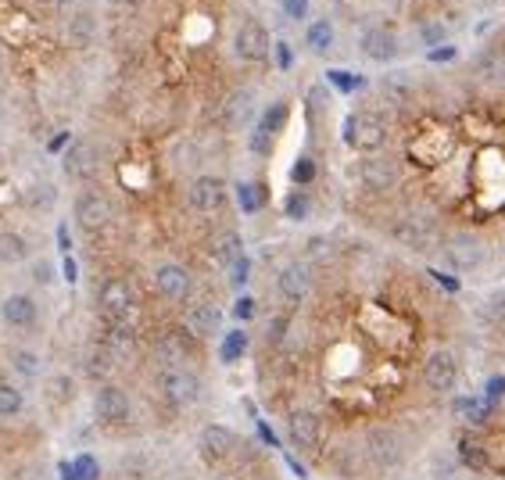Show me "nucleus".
Returning <instances> with one entry per match:
<instances>
[{"instance_id":"c85d7f7f","label":"nucleus","mask_w":505,"mask_h":480,"mask_svg":"<svg viewBox=\"0 0 505 480\" xmlns=\"http://www.w3.org/2000/svg\"><path fill=\"white\" fill-rule=\"evenodd\" d=\"M94 37H97V19L90 12H72V19L65 26V40L72 47H87Z\"/></svg>"},{"instance_id":"f8f14e48","label":"nucleus","mask_w":505,"mask_h":480,"mask_svg":"<svg viewBox=\"0 0 505 480\" xmlns=\"http://www.w3.org/2000/svg\"><path fill=\"white\" fill-rule=\"evenodd\" d=\"M236 444H240V437H236V430L226 426V423H208V426H201V434H197V451H201L208 462L229 459V455L236 451Z\"/></svg>"},{"instance_id":"5701e85b","label":"nucleus","mask_w":505,"mask_h":480,"mask_svg":"<svg viewBox=\"0 0 505 480\" xmlns=\"http://www.w3.org/2000/svg\"><path fill=\"white\" fill-rule=\"evenodd\" d=\"M183 323H186V334L190 337H215L219 334V327H222V312L211 305V302H194V305H186V316H183Z\"/></svg>"},{"instance_id":"20e7f679","label":"nucleus","mask_w":505,"mask_h":480,"mask_svg":"<svg viewBox=\"0 0 505 480\" xmlns=\"http://www.w3.org/2000/svg\"><path fill=\"white\" fill-rule=\"evenodd\" d=\"M441 259L455 273H473V269H480L487 262V248H484V240L473 236V233H451L441 244Z\"/></svg>"},{"instance_id":"ddd939ff","label":"nucleus","mask_w":505,"mask_h":480,"mask_svg":"<svg viewBox=\"0 0 505 480\" xmlns=\"http://www.w3.org/2000/svg\"><path fill=\"white\" fill-rule=\"evenodd\" d=\"M0 323L12 330H37L40 327V305L33 294H8L0 302Z\"/></svg>"},{"instance_id":"9b49d317","label":"nucleus","mask_w":505,"mask_h":480,"mask_svg":"<svg viewBox=\"0 0 505 480\" xmlns=\"http://www.w3.org/2000/svg\"><path fill=\"white\" fill-rule=\"evenodd\" d=\"M355 176H359V183H362L366 190L384 194V190H391V186L398 183V165H394V158H387V154H366V158L355 165Z\"/></svg>"},{"instance_id":"a878e982","label":"nucleus","mask_w":505,"mask_h":480,"mask_svg":"<svg viewBox=\"0 0 505 480\" xmlns=\"http://www.w3.org/2000/svg\"><path fill=\"white\" fill-rule=\"evenodd\" d=\"M29 255L33 248L19 229H0V266H22L29 262Z\"/></svg>"},{"instance_id":"f3484780","label":"nucleus","mask_w":505,"mask_h":480,"mask_svg":"<svg viewBox=\"0 0 505 480\" xmlns=\"http://www.w3.org/2000/svg\"><path fill=\"white\" fill-rule=\"evenodd\" d=\"M97 305H101V312H104L108 319H129V312H133V305H137V294H133V287H129L126 280L112 277V280L101 284Z\"/></svg>"},{"instance_id":"aec40b11","label":"nucleus","mask_w":505,"mask_h":480,"mask_svg":"<svg viewBox=\"0 0 505 480\" xmlns=\"http://www.w3.org/2000/svg\"><path fill=\"white\" fill-rule=\"evenodd\" d=\"M62 172L69 179H90L97 172V151L94 144L87 140H72L65 151H62Z\"/></svg>"},{"instance_id":"f03ea898","label":"nucleus","mask_w":505,"mask_h":480,"mask_svg":"<svg viewBox=\"0 0 505 480\" xmlns=\"http://www.w3.org/2000/svg\"><path fill=\"white\" fill-rule=\"evenodd\" d=\"M366 455L380 466V469H398L405 459H409V441L398 426H369L366 430Z\"/></svg>"},{"instance_id":"6e6552de","label":"nucleus","mask_w":505,"mask_h":480,"mask_svg":"<svg viewBox=\"0 0 505 480\" xmlns=\"http://www.w3.org/2000/svg\"><path fill=\"white\" fill-rule=\"evenodd\" d=\"M287 115H291L287 101H277V104H269V108L259 115L255 129H251V151H255L259 158H269V154H273V140H277V133L284 129Z\"/></svg>"},{"instance_id":"c03bdc74","label":"nucleus","mask_w":505,"mask_h":480,"mask_svg":"<svg viewBox=\"0 0 505 480\" xmlns=\"http://www.w3.org/2000/svg\"><path fill=\"white\" fill-rule=\"evenodd\" d=\"M501 398H505V377H491L487 387H484V401L487 405H498Z\"/></svg>"},{"instance_id":"2f4dec72","label":"nucleus","mask_w":505,"mask_h":480,"mask_svg":"<svg viewBox=\"0 0 505 480\" xmlns=\"http://www.w3.org/2000/svg\"><path fill=\"white\" fill-rule=\"evenodd\" d=\"M233 194H236V208H240L244 215H255V211L266 204V194H262V186H259V183H251V179H240Z\"/></svg>"},{"instance_id":"a18cd8bd","label":"nucleus","mask_w":505,"mask_h":480,"mask_svg":"<svg viewBox=\"0 0 505 480\" xmlns=\"http://www.w3.org/2000/svg\"><path fill=\"white\" fill-rule=\"evenodd\" d=\"M405 83H409L405 76H387V79H384V94H391L394 101H402V97L409 94V87H405Z\"/></svg>"},{"instance_id":"72a5a7b5","label":"nucleus","mask_w":505,"mask_h":480,"mask_svg":"<svg viewBox=\"0 0 505 480\" xmlns=\"http://www.w3.org/2000/svg\"><path fill=\"white\" fill-rule=\"evenodd\" d=\"M244 355H247V334H244V330H229V334L219 341V362L233 366V362H240Z\"/></svg>"},{"instance_id":"7c9ffc66","label":"nucleus","mask_w":505,"mask_h":480,"mask_svg":"<svg viewBox=\"0 0 505 480\" xmlns=\"http://www.w3.org/2000/svg\"><path fill=\"white\" fill-rule=\"evenodd\" d=\"M44 391H47V398H51L54 405H72V401H76V380H72L69 373L47 377V380H44Z\"/></svg>"},{"instance_id":"864d4df0","label":"nucleus","mask_w":505,"mask_h":480,"mask_svg":"<svg viewBox=\"0 0 505 480\" xmlns=\"http://www.w3.org/2000/svg\"><path fill=\"white\" fill-rule=\"evenodd\" d=\"M62 277H65L69 284H76V277H79V269H76V259H72V255H65V259H62Z\"/></svg>"},{"instance_id":"412c9836","label":"nucleus","mask_w":505,"mask_h":480,"mask_svg":"<svg viewBox=\"0 0 505 480\" xmlns=\"http://www.w3.org/2000/svg\"><path fill=\"white\" fill-rule=\"evenodd\" d=\"M137 348V334L129 327V319H108L104 334H101V352L115 362V359H129Z\"/></svg>"},{"instance_id":"4468645a","label":"nucleus","mask_w":505,"mask_h":480,"mask_svg":"<svg viewBox=\"0 0 505 480\" xmlns=\"http://www.w3.org/2000/svg\"><path fill=\"white\" fill-rule=\"evenodd\" d=\"M255 115H259V94L251 87L233 90L222 104V126L226 129H247L251 122H255Z\"/></svg>"},{"instance_id":"5fc2aeb1","label":"nucleus","mask_w":505,"mask_h":480,"mask_svg":"<svg viewBox=\"0 0 505 480\" xmlns=\"http://www.w3.org/2000/svg\"><path fill=\"white\" fill-rule=\"evenodd\" d=\"M430 277H434V280H437V284H441V287H444V291H451V294H455V291H459V280H455V277H444V273H437V269H434V273H430Z\"/></svg>"},{"instance_id":"8fccbe9b","label":"nucleus","mask_w":505,"mask_h":480,"mask_svg":"<svg viewBox=\"0 0 505 480\" xmlns=\"http://www.w3.org/2000/svg\"><path fill=\"white\" fill-rule=\"evenodd\" d=\"M487 309H491L494 319H505V287H498V291L491 294V305H487Z\"/></svg>"},{"instance_id":"09e8293b","label":"nucleus","mask_w":505,"mask_h":480,"mask_svg":"<svg viewBox=\"0 0 505 480\" xmlns=\"http://www.w3.org/2000/svg\"><path fill=\"white\" fill-rule=\"evenodd\" d=\"M273 51H277V69H284V72H287V69L294 65V54H291V47H287V44L280 40V44H277Z\"/></svg>"},{"instance_id":"58836bf2","label":"nucleus","mask_w":505,"mask_h":480,"mask_svg":"<svg viewBox=\"0 0 505 480\" xmlns=\"http://www.w3.org/2000/svg\"><path fill=\"white\" fill-rule=\"evenodd\" d=\"M291 179H294V186H309V183L316 179V161H312L309 154H302V158L291 165Z\"/></svg>"},{"instance_id":"cd10ccee","label":"nucleus","mask_w":505,"mask_h":480,"mask_svg":"<svg viewBox=\"0 0 505 480\" xmlns=\"http://www.w3.org/2000/svg\"><path fill=\"white\" fill-rule=\"evenodd\" d=\"M473 72H476V79H484L487 87H505V54L484 51V54L473 62Z\"/></svg>"},{"instance_id":"4d7b16f0","label":"nucleus","mask_w":505,"mask_h":480,"mask_svg":"<svg viewBox=\"0 0 505 480\" xmlns=\"http://www.w3.org/2000/svg\"><path fill=\"white\" fill-rule=\"evenodd\" d=\"M58 248H62V252L69 255V226H65V222L58 226Z\"/></svg>"},{"instance_id":"423d86ee","label":"nucleus","mask_w":505,"mask_h":480,"mask_svg":"<svg viewBox=\"0 0 505 480\" xmlns=\"http://www.w3.org/2000/svg\"><path fill=\"white\" fill-rule=\"evenodd\" d=\"M72 215H76L79 229L101 233V229L112 226L115 208H112V201H108V194H101V190H83V194L76 197V204H72Z\"/></svg>"},{"instance_id":"7ed1b4c3","label":"nucleus","mask_w":505,"mask_h":480,"mask_svg":"<svg viewBox=\"0 0 505 480\" xmlns=\"http://www.w3.org/2000/svg\"><path fill=\"white\" fill-rule=\"evenodd\" d=\"M344 144L366 154H377L387 144V122L377 112H355L344 119Z\"/></svg>"},{"instance_id":"9d476101","label":"nucleus","mask_w":505,"mask_h":480,"mask_svg":"<svg viewBox=\"0 0 505 480\" xmlns=\"http://www.w3.org/2000/svg\"><path fill=\"white\" fill-rule=\"evenodd\" d=\"M233 51L240 62H266L269 58V29L255 19L240 22V29L233 37Z\"/></svg>"},{"instance_id":"f257e3e1","label":"nucleus","mask_w":505,"mask_h":480,"mask_svg":"<svg viewBox=\"0 0 505 480\" xmlns=\"http://www.w3.org/2000/svg\"><path fill=\"white\" fill-rule=\"evenodd\" d=\"M158 391L172 409H194L204 398V380L190 366H165L158 373Z\"/></svg>"},{"instance_id":"473e14b6","label":"nucleus","mask_w":505,"mask_h":480,"mask_svg":"<svg viewBox=\"0 0 505 480\" xmlns=\"http://www.w3.org/2000/svg\"><path fill=\"white\" fill-rule=\"evenodd\" d=\"M305 44H309V51L327 54V51L334 47V26H330V19H316V22L305 29Z\"/></svg>"},{"instance_id":"de8ad7c7","label":"nucleus","mask_w":505,"mask_h":480,"mask_svg":"<svg viewBox=\"0 0 505 480\" xmlns=\"http://www.w3.org/2000/svg\"><path fill=\"white\" fill-rule=\"evenodd\" d=\"M33 277H37V284H44V287H51V284L58 280V273H54L51 262H37V266H33Z\"/></svg>"},{"instance_id":"e433bc0d","label":"nucleus","mask_w":505,"mask_h":480,"mask_svg":"<svg viewBox=\"0 0 505 480\" xmlns=\"http://www.w3.org/2000/svg\"><path fill=\"white\" fill-rule=\"evenodd\" d=\"M455 412H459V416H466V419H473V423H480V419H487L491 405H487L484 398H473V394H459V398H455Z\"/></svg>"},{"instance_id":"c9c22d12","label":"nucleus","mask_w":505,"mask_h":480,"mask_svg":"<svg viewBox=\"0 0 505 480\" xmlns=\"http://www.w3.org/2000/svg\"><path fill=\"white\" fill-rule=\"evenodd\" d=\"M309 211H312V201H309V194H305V190H291V194L284 197V215H287L291 222L309 219Z\"/></svg>"},{"instance_id":"79ce46f5","label":"nucleus","mask_w":505,"mask_h":480,"mask_svg":"<svg viewBox=\"0 0 505 480\" xmlns=\"http://www.w3.org/2000/svg\"><path fill=\"white\" fill-rule=\"evenodd\" d=\"M444 37H448V26H444V22H423V26H419V40H423L426 47L444 44Z\"/></svg>"},{"instance_id":"bb28decb","label":"nucleus","mask_w":505,"mask_h":480,"mask_svg":"<svg viewBox=\"0 0 505 480\" xmlns=\"http://www.w3.org/2000/svg\"><path fill=\"white\" fill-rule=\"evenodd\" d=\"M244 255V236L236 229H222L215 240H211V259L219 269H229L236 259Z\"/></svg>"},{"instance_id":"6ab92c4d","label":"nucleus","mask_w":505,"mask_h":480,"mask_svg":"<svg viewBox=\"0 0 505 480\" xmlns=\"http://www.w3.org/2000/svg\"><path fill=\"white\" fill-rule=\"evenodd\" d=\"M359 51H362L369 62L387 65V62L398 58V37H394L387 26H373V29H366V33L359 37Z\"/></svg>"},{"instance_id":"37998d69","label":"nucleus","mask_w":505,"mask_h":480,"mask_svg":"<svg viewBox=\"0 0 505 480\" xmlns=\"http://www.w3.org/2000/svg\"><path fill=\"white\" fill-rule=\"evenodd\" d=\"M309 4H312V0H280V8H284V15H287V19H294V22H302V19H309Z\"/></svg>"},{"instance_id":"dca6fc26","label":"nucleus","mask_w":505,"mask_h":480,"mask_svg":"<svg viewBox=\"0 0 505 480\" xmlns=\"http://www.w3.org/2000/svg\"><path fill=\"white\" fill-rule=\"evenodd\" d=\"M277 294L287 302V305H302L309 294H312V269L305 262H287L280 273H277Z\"/></svg>"},{"instance_id":"0eeeda50","label":"nucleus","mask_w":505,"mask_h":480,"mask_svg":"<svg viewBox=\"0 0 505 480\" xmlns=\"http://www.w3.org/2000/svg\"><path fill=\"white\" fill-rule=\"evenodd\" d=\"M423 380L434 394H451L459 384V359L448 348H434L423 362Z\"/></svg>"},{"instance_id":"6e6d98bb","label":"nucleus","mask_w":505,"mask_h":480,"mask_svg":"<svg viewBox=\"0 0 505 480\" xmlns=\"http://www.w3.org/2000/svg\"><path fill=\"white\" fill-rule=\"evenodd\" d=\"M44 4H47L51 12H69V8L76 4V0H44Z\"/></svg>"},{"instance_id":"1a4fd4ad","label":"nucleus","mask_w":505,"mask_h":480,"mask_svg":"<svg viewBox=\"0 0 505 480\" xmlns=\"http://www.w3.org/2000/svg\"><path fill=\"white\" fill-rule=\"evenodd\" d=\"M287 437H291V444L294 448H302V451H316L319 444H323V419H319V412L316 409H294L291 416H287Z\"/></svg>"},{"instance_id":"3c124183","label":"nucleus","mask_w":505,"mask_h":480,"mask_svg":"<svg viewBox=\"0 0 505 480\" xmlns=\"http://www.w3.org/2000/svg\"><path fill=\"white\" fill-rule=\"evenodd\" d=\"M426 58H430L434 65H441V62H451V58H455V47H448V44H444V47H434Z\"/></svg>"},{"instance_id":"ea45409f","label":"nucleus","mask_w":505,"mask_h":480,"mask_svg":"<svg viewBox=\"0 0 505 480\" xmlns=\"http://www.w3.org/2000/svg\"><path fill=\"white\" fill-rule=\"evenodd\" d=\"M54 201H58V190H54L51 183H40V186H33V190H29V204H33V208L51 211V208H54Z\"/></svg>"},{"instance_id":"4be33fe9","label":"nucleus","mask_w":505,"mask_h":480,"mask_svg":"<svg viewBox=\"0 0 505 480\" xmlns=\"http://www.w3.org/2000/svg\"><path fill=\"white\" fill-rule=\"evenodd\" d=\"M430 233H434V222L426 215H402L391 226V236L398 240V244H405V248H426Z\"/></svg>"},{"instance_id":"a211bd4d","label":"nucleus","mask_w":505,"mask_h":480,"mask_svg":"<svg viewBox=\"0 0 505 480\" xmlns=\"http://www.w3.org/2000/svg\"><path fill=\"white\" fill-rule=\"evenodd\" d=\"M154 291H158L165 302H186L190 291H194V280H190V273H186L183 266L161 262V266L154 269Z\"/></svg>"},{"instance_id":"c756f323","label":"nucleus","mask_w":505,"mask_h":480,"mask_svg":"<svg viewBox=\"0 0 505 480\" xmlns=\"http://www.w3.org/2000/svg\"><path fill=\"white\" fill-rule=\"evenodd\" d=\"M58 473H62V480H97L101 476V462L90 451H79L72 462H62Z\"/></svg>"},{"instance_id":"b1692460","label":"nucleus","mask_w":505,"mask_h":480,"mask_svg":"<svg viewBox=\"0 0 505 480\" xmlns=\"http://www.w3.org/2000/svg\"><path fill=\"white\" fill-rule=\"evenodd\" d=\"M154 359H158V366L165 369V366H186V359H190V352H186V337L183 334H161L158 341H154Z\"/></svg>"},{"instance_id":"49530a36","label":"nucleus","mask_w":505,"mask_h":480,"mask_svg":"<svg viewBox=\"0 0 505 480\" xmlns=\"http://www.w3.org/2000/svg\"><path fill=\"white\" fill-rule=\"evenodd\" d=\"M233 316H236L240 323H247L251 316H255V298H251V294H244V298H236V305H233Z\"/></svg>"},{"instance_id":"13d9d810","label":"nucleus","mask_w":505,"mask_h":480,"mask_svg":"<svg viewBox=\"0 0 505 480\" xmlns=\"http://www.w3.org/2000/svg\"><path fill=\"white\" fill-rule=\"evenodd\" d=\"M112 4H133V0H112Z\"/></svg>"},{"instance_id":"39448f33","label":"nucleus","mask_w":505,"mask_h":480,"mask_svg":"<svg viewBox=\"0 0 505 480\" xmlns=\"http://www.w3.org/2000/svg\"><path fill=\"white\" fill-rule=\"evenodd\" d=\"M94 416L104 426L129 423L133 419V398H129V391L122 384H112V380L108 384H97V391H94Z\"/></svg>"},{"instance_id":"393cba45","label":"nucleus","mask_w":505,"mask_h":480,"mask_svg":"<svg viewBox=\"0 0 505 480\" xmlns=\"http://www.w3.org/2000/svg\"><path fill=\"white\" fill-rule=\"evenodd\" d=\"M8 362H12V369H15V377H22V380H40L44 373H47V362H44V355L40 352H33V348H8Z\"/></svg>"},{"instance_id":"4c0bfd02","label":"nucleus","mask_w":505,"mask_h":480,"mask_svg":"<svg viewBox=\"0 0 505 480\" xmlns=\"http://www.w3.org/2000/svg\"><path fill=\"white\" fill-rule=\"evenodd\" d=\"M327 83H330V87H337L341 94H355V90H362V87H366V79H362V76H352V72H341V69H330V72H327Z\"/></svg>"},{"instance_id":"a19ab883","label":"nucleus","mask_w":505,"mask_h":480,"mask_svg":"<svg viewBox=\"0 0 505 480\" xmlns=\"http://www.w3.org/2000/svg\"><path fill=\"white\" fill-rule=\"evenodd\" d=\"M226 277H229V287H233V291H240V287L251 280V259H247V255H240V259L226 269Z\"/></svg>"},{"instance_id":"603ef678","label":"nucleus","mask_w":505,"mask_h":480,"mask_svg":"<svg viewBox=\"0 0 505 480\" xmlns=\"http://www.w3.org/2000/svg\"><path fill=\"white\" fill-rule=\"evenodd\" d=\"M69 144H72V133H58V137H54V140L47 144V151H51V154H62V151H65Z\"/></svg>"},{"instance_id":"f704fd0d","label":"nucleus","mask_w":505,"mask_h":480,"mask_svg":"<svg viewBox=\"0 0 505 480\" xmlns=\"http://www.w3.org/2000/svg\"><path fill=\"white\" fill-rule=\"evenodd\" d=\"M26 412V394L15 384H0V419H15Z\"/></svg>"},{"instance_id":"2eb2a0df","label":"nucleus","mask_w":505,"mask_h":480,"mask_svg":"<svg viewBox=\"0 0 505 480\" xmlns=\"http://www.w3.org/2000/svg\"><path fill=\"white\" fill-rule=\"evenodd\" d=\"M186 201L201 215L222 211V204H226V183H222V176H197L190 183V190H186Z\"/></svg>"}]
</instances>
